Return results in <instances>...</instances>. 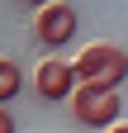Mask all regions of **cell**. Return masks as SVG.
<instances>
[{"mask_svg": "<svg viewBox=\"0 0 128 133\" xmlns=\"http://www.w3.org/2000/svg\"><path fill=\"white\" fill-rule=\"evenodd\" d=\"M71 66H76V81H81L86 90H114L119 95L123 76H128V52L114 48V43H90Z\"/></svg>", "mask_w": 128, "mask_h": 133, "instance_id": "cell-1", "label": "cell"}, {"mask_svg": "<svg viewBox=\"0 0 128 133\" xmlns=\"http://www.w3.org/2000/svg\"><path fill=\"white\" fill-rule=\"evenodd\" d=\"M119 109L123 105H119L114 90H86L81 86L71 95V114H76V124H86V128H104V133L119 128Z\"/></svg>", "mask_w": 128, "mask_h": 133, "instance_id": "cell-2", "label": "cell"}, {"mask_svg": "<svg viewBox=\"0 0 128 133\" xmlns=\"http://www.w3.org/2000/svg\"><path fill=\"white\" fill-rule=\"evenodd\" d=\"M76 29H81V19H76V5H43L33 14V33L43 48H67L76 38Z\"/></svg>", "mask_w": 128, "mask_h": 133, "instance_id": "cell-3", "label": "cell"}, {"mask_svg": "<svg viewBox=\"0 0 128 133\" xmlns=\"http://www.w3.org/2000/svg\"><path fill=\"white\" fill-rule=\"evenodd\" d=\"M33 90L47 100V105H62V100H71L76 90H81V81H76V66H71V62L47 57V62L38 66V76H33Z\"/></svg>", "mask_w": 128, "mask_h": 133, "instance_id": "cell-4", "label": "cell"}, {"mask_svg": "<svg viewBox=\"0 0 128 133\" xmlns=\"http://www.w3.org/2000/svg\"><path fill=\"white\" fill-rule=\"evenodd\" d=\"M19 86H24V76H19V66H14L10 57H0V105H10V100L19 95Z\"/></svg>", "mask_w": 128, "mask_h": 133, "instance_id": "cell-5", "label": "cell"}, {"mask_svg": "<svg viewBox=\"0 0 128 133\" xmlns=\"http://www.w3.org/2000/svg\"><path fill=\"white\" fill-rule=\"evenodd\" d=\"M0 133H14V119H10V109L0 105Z\"/></svg>", "mask_w": 128, "mask_h": 133, "instance_id": "cell-6", "label": "cell"}, {"mask_svg": "<svg viewBox=\"0 0 128 133\" xmlns=\"http://www.w3.org/2000/svg\"><path fill=\"white\" fill-rule=\"evenodd\" d=\"M109 133H128V124H119V128H109Z\"/></svg>", "mask_w": 128, "mask_h": 133, "instance_id": "cell-7", "label": "cell"}]
</instances>
